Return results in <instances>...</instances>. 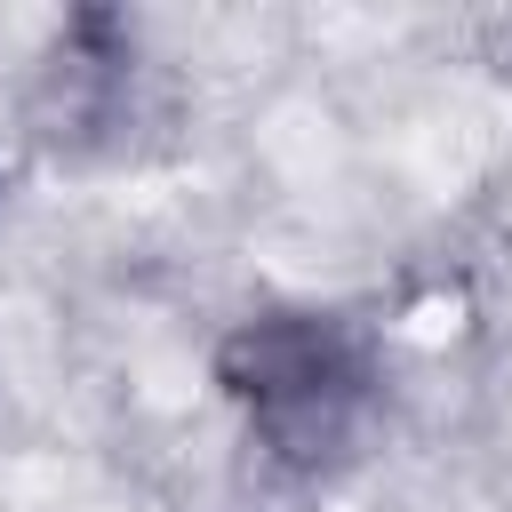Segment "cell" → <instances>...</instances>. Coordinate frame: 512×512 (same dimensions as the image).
<instances>
[{
  "mask_svg": "<svg viewBox=\"0 0 512 512\" xmlns=\"http://www.w3.org/2000/svg\"><path fill=\"white\" fill-rule=\"evenodd\" d=\"M216 376L264 456L296 472L336 464L376 408V352L344 312H256L224 336Z\"/></svg>",
  "mask_w": 512,
  "mask_h": 512,
  "instance_id": "cell-1",
  "label": "cell"
}]
</instances>
